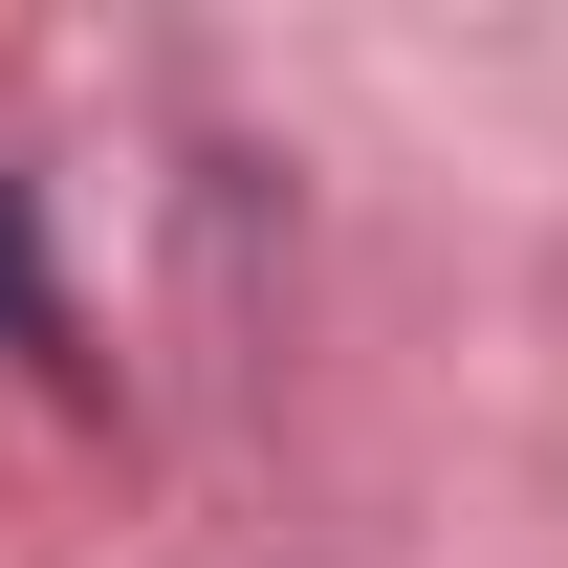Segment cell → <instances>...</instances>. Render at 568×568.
<instances>
[{"mask_svg":"<svg viewBox=\"0 0 568 568\" xmlns=\"http://www.w3.org/2000/svg\"><path fill=\"white\" fill-rule=\"evenodd\" d=\"M0 351H67V284H44V241H22V175H0Z\"/></svg>","mask_w":568,"mask_h":568,"instance_id":"6da1fadb","label":"cell"}]
</instances>
